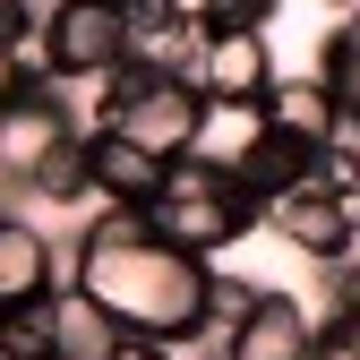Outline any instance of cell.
I'll list each match as a JSON object with an SVG mask.
<instances>
[{"label":"cell","mask_w":360,"mask_h":360,"mask_svg":"<svg viewBox=\"0 0 360 360\" xmlns=\"http://www.w3.org/2000/svg\"><path fill=\"white\" fill-rule=\"evenodd\" d=\"M326 326H343V335H352V343H360V300H352V292H343V300H335V309H326Z\"/></svg>","instance_id":"cell-18"},{"label":"cell","mask_w":360,"mask_h":360,"mask_svg":"<svg viewBox=\"0 0 360 360\" xmlns=\"http://www.w3.org/2000/svg\"><path fill=\"white\" fill-rule=\"evenodd\" d=\"M86 146V129L77 112L60 103V86H26V95L0 103V189H43V172H52L60 155Z\"/></svg>","instance_id":"cell-5"},{"label":"cell","mask_w":360,"mask_h":360,"mask_svg":"<svg viewBox=\"0 0 360 360\" xmlns=\"http://www.w3.org/2000/svg\"><path fill=\"white\" fill-rule=\"evenodd\" d=\"M180 360H223V352H206V343H198V352H189V343H180Z\"/></svg>","instance_id":"cell-19"},{"label":"cell","mask_w":360,"mask_h":360,"mask_svg":"<svg viewBox=\"0 0 360 360\" xmlns=\"http://www.w3.org/2000/svg\"><path fill=\"white\" fill-rule=\"evenodd\" d=\"M275 43H266V26H206L198 43V86L206 103H266V86H275Z\"/></svg>","instance_id":"cell-6"},{"label":"cell","mask_w":360,"mask_h":360,"mask_svg":"<svg viewBox=\"0 0 360 360\" xmlns=\"http://www.w3.org/2000/svg\"><path fill=\"white\" fill-rule=\"evenodd\" d=\"M60 283H69V257L52 249V232L34 214L0 206V309H43Z\"/></svg>","instance_id":"cell-7"},{"label":"cell","mask_w":360,"mask_h":360,"mask_svg":"<svg viewBox=\"0 0 360 360\" xmlns=\"http://www.w3.org/2000/svg\"><path fill=\"white\" fill-rule=\"evenodd\" d=\"M326 52H360V0H352V9H343V26L326 34Z\"/></svg>","instance_id":"cell-17"},{"label":"cell","mask_w":360,"mask_h":360,"mask_svg":"<svg viewBox=\"0 0 360 360\" xmlns=\"http://www.w3.org/2000/svg\"><path fill=\"white\" fill-rule=\"evenodd\" d=\"M266 120H275L283 138H300V146H326V138H343V129H352V112H343V95H335L326 69L275 77V86H266Z\"/></svg>","instance_id":"cell-10"},{"label":"cell","mask_w":360,"mask_h":360,"mask_svg":"<svg viewBox=\"0 0 360 360\" xmlns=\"http://www.w3.org/2000/svg\"><path fill=\"white\" fill-rule=\"evenodd\" d=\"M318 326L326 318H309L292 292H257V309L232 326L223 360H309V352H318Z\"/></svg>","instance_id":"cell-9"},{"label":"cell","mask_w":360,"mask_h":360,"mask_svg":"<svg viewBox=\"0 0 360 360\" xmlns=\"http://www.w3.org/2000/svg\"><path fill=\"white\" fill-rule=\"evenodd\" d=\"M309 360H360V343L343 326H318V352H309Z\"/></svg>","instance_id":"cell-14"},{"label":"cell","mask_w":360,"mask_h":360,"mask_svg":"<svg viewBox=\"0 0 360 360\" xmlns=\"http://www.w3.org/2000/svg\"><path fill=\"white\" fill-rule=\"evenodd\" d=\"M266 103H206V129H198V163H223V172H240L249 180V163H257V146H266Z\"/></svg>","instance_id":"cell-11"},{"label":"cell","mask_w":360,"mask_h":360,"mask_svg":"<svg viewBox=\"0 0 360 360\" xmlns=\"http://www.w3.org/2000/svg\"><path fill=\"white\" fill-rule=\"evenodd\" d=\"M163 155H146L129 129H86V180H95V206H146L155 189H163Z\"/></svg>","instance_id":"cell-8"},{"label":"cell","mask_w":360,"mask_h":360,"mask_svg":"<svg viewBox=\"0 0 360 360\" xmlns=\"http://www.w3.org/2000/svg\"><path fill=\"white\" fill-rule=\"evenodd\" d=\"M283 0H214V26H275Z\"/></svg>","instance_id":"cell-13"},{"label":"cell","mask_w":360,"mask_h":360,"mask_svg":"<svg viewBox=\"0 0 360 360\" xmlns=\"http://www.w3.org/2000/svg\"><path fill=\"white\" fill-rule=\"evenodd\" d=\"M69 283L129 335L198 343L206 292H214V257H198L172 232H155L146 206H95L86 232L69 240Z\"/></svg>","instance_id":"cell-1"},{"label":"cell","mask_w":360,"mask_h":360,"mask_svg":"<svg viewBox=\"0 0 360 360\" xmlns=\"http://www.w3.org/2000/svg\"><path fill=\"white\" fill-rule=\"evenodd\" d=\"M343 292H352V300H360V275H352V283H335V300H343Z\"/></svg>","instance_id":"cell-20"},{"label":"cell","mask_w":360,"mask_h":360,"mask_svg":"<svg viewBox=\"0 0 360 360\" xmlns=\"http://www.w3.org/2000/svg\"><path fill=\"white\" fill-rule=\"evenodd\" d=\"M343 9H352V0H343Z\"/></svg>","instance_id":"cell-21"},{"label":"cell","mask_w":360,"mask_h":360,"mask_svg":"<svg viewBox=\"0 0 360 360\" xmlns=\"http://www.w3.org/2000/svg\"><path fill=\"white\" fill-rule=\"evenodd\" d=\"M103 129H129L146 155H163V163H180L198 146V129H206V86L198 77H180V69H112L103 77V112H95Z\"/></svg>","instance_id":"cell-3"},{"label":"cell","mask_w":360,"mask_h":360,"mask_svg":"<svg viewBox=\"0 0 360 360\" xmlns=\"http://www.w3.org/2000/svg\"><path fill=\"white\" fill-rule=\"evenodd\" d=\"M103 360H180V343H163V335H129V326H120Z\"/></svg>","instance_id":"cell-12"},{"label":"cell","mask_w":360,"mask_h":360,"mask_svg":"<svg viewBox=\"0 0 360 360\" xmlns=\"http://www.w3.org/2000/svg\"><path fill=\"white\" fill-rule=\"evenodd\" d=\"M146 214H155V232H172L180 249H198V257H223L232 240H249L257 223H266V198L249 189L240 172L180 155V163L163 172V189L146 198Z\"/></svg>","instance_id":"cell-2"},{"label":"cell","mask_w":360,"mask_h":360,"mask_svg":"<svg viewBox=\"0 0 360 360\" xmlns=\"http://www.w3.org/2000/svg\"><path fill=\"white\" fill-rule=\"evenodd\" d=\"M43 43H52L60 86H103L138 52V9L129 0H43Z\"/></svg>","instance_id":"cell-4"},{"label":"cell","mask_w":360,"mask_h":360,"mask_svg":"<svg viewBox=\"0 0 360 360\" xmlns=\"http://www.w3.org/2000/svg\"><path fill=\"white\" fill-rule=\"evenodd\" d=\"M163 18H180V26L206 34V26H214V0H163Z\"/></svg>","instance_id":"cell-15"},{"label":"cell","mask_w":360,"mask_h":360,"mask_svg":"<svg viewBox=\"0 0 360 360\" xmlns=\"http://www.w3.org/2000/svg\"><path fill=\"white\" fill-rule=\"evenodd\" d=\"M43 18V0H0V34H18V26H34Z\"/></svg>","instance_id":"cell-16"}]
</instances>
